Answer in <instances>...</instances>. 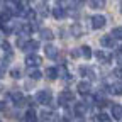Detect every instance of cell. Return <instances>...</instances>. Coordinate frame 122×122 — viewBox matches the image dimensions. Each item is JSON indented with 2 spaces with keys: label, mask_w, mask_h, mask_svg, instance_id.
Masks as SVG:
<instances>
[{
  "label": "cell",
  "mask_w": 122,
  "mask_h": 122,
  "mask_svg": "<svg viewBox=\"0 0 122 122\" xmlns=\"http://www.w3.org/2000/svg\"><path fill=\"white\" fill-rule=\"evenodd\" d=\"M75 100V95H73V92H70V90H63L59 93V97H58V103L59 105H68V103H71Z\"/></svg>",
  "instance_id": "1"
},
{
  "label": "cell",
  "mask_w": 122,
  "mask_h": 122,
  "mask_svg": "<svg viewBox=\"0 0 122 122\" xmlns=\"http://www.w3.org/2000/svg\"><path fill=\"white\" fill-rule=\"evenodd\" d=\"M51 98H53V93H51V90H48V88L37 92V95H36V100L39 103H49Z\"/></svg>",
  "instance_id": "2"
},
{
  "label": "cell",
  "mask_w": 122,
  "mask_h": 122,
  "mask_svg": "<svg viewBox=\"0 0 122 122\" xmlns=\"http://www.w3.org/2000/svg\"><path fill=\"white\" fill-rule=\"evenodd\" d=\"M105 24H107L105 15L97 14V15H93V17H92V27H93V29H102V27H105Z\"/></svg>",
  "instance_id": "3"
},
{
  "label": "cell",
  "mask_w": 122,
  "mask_h": 122,
  "mask_svg": "<svg viewBox=\"0 0 122 122\" xmlns=\"http://www.w3.org/2000/svg\"><path fill=\"white\" fill-rule=\"evenodd\" d=\"M42 63V58L37 54H27L25 56V65L27 66H39Z\"/></svg>",
  "instance_id": "4"
},
{
  "label": "cell",
  "mask_w": 122,
  "mask_h": 122,
  "mask_svg": "<svg viewBox=\"0 0 122 122\" xmlns=\"http://www.w3.org/2000/svg\"><path fill=\"white\" fill-rule=\"evenodd\" d=\"M73 110H75V114L78 115V117H83V115L86 114V110H88V105L83 103V102H78V103H75Z\"/></svg>",
  "instance_id": "5"
},
{
  "label": "cell",
  "mask_w": 122,
  "mask_h": 122,
  "mask_svg": "<svg viewBox=\"0 0 122 122\" xmlns=\"http://www.w3.org/2000/svg\"><path fill=\"white\" fill-rule=\"evenodd\" d=\"M10 98L15 102V105H22L24 103V95H22V92H19V90H14V92H10Z\"/></svg>",
  "instance_id": "6"
},
{
  "label": "cell",
  "mask_w": 122,
  "mask_h": 122,
  "mask_svg": "<svg viewBox=\"0 0 122 122\" xmlns=\"http://www.w3.org/2000/svg\"><path fill=\"white\" fill-rule=\"evenodd\" d=\"M100 46H103L105 49H110V48L115 46V41L110 36H103V37H100Z\"/></svg>",
  "instance_id": "7"
},
{
  "label": "cell",
  "mask_w": 122,
  "mask_h": 122,
  "mask_svg": "<svg viewBox=\"0 0 122 122\" xmlns=\"http://www.w3.org/2000/svg\"><path fill=\"white\" fill-rule=\"evenodd\" d=\"M44 53H46V58H49V59H56V58H58V48H54L53 44L46 46Z\"/></svg>",
  "instance_id": "8"
},
{
  "label": "cell",
  "mask_w": 122,
  "mask_h": 122,
  "mask_svg": "<svg viewBox=\"0 0 122 122\" xmlns=\"http://www.w3.org/2000/svg\"><path fill=\"white\" fill-rule=\"evenodd\" d=\"M24 51H29V53H36V49H39V42L37 41H27L25 44H24V48H22Z\"/></svg>",
  "instance_id": "9"
},
{
  "label": "cell",
  "mask_w": 122,
  "mask_h": 122,
  "mask_svg": "<svg viewBox=\"0 0 122 122\" xmlns=\"http://www.w3.org/2000/svg\"><path fill=\"white\" fill-rule=\"evenodd\" d=\"M90 88H92V86H90V83H88L86 80H85V81H80L78 85H76V90H78L81 95H88V93H90Z\"/></svg>",
  "instance_id": "10"
},
{
  "label": "cell",
  "mask_w": 122,
  "mask_h": 122,
  "mask_svg": "<svg viewBox=\"0 0 122 122\" xmlns=\"http://www.w3.org/2000/svg\"><path fill=\"white\" fill-rule=\"evenodd\" d=\"M95 56H97V59L100 61V63H110V54H109V53H105L103 49L97 51Z\"/></svg>",
  "instance_id": "11"
},
{
  "label": "cell",
  "mask_w": 122,
  "mask_h": 122,
  "mask_svg": "<svg viewBox=\"0 0 122 122\" xmlns=\"http://www.w3.org/2000/svg\"><path fill=\"white\" fill-rule=\"evenodd\" d=\"M112 117H114V120H122V107L120 105H117V103L112 105Z\"/></svg>",
  "instance_id": "12"
},
{
  "label": "cell",
  "mask_w": 122,
  "mask_h": 122,
  "mask_svg": "<svg viewBox=\"0 0 122 122\" xmlns=\"http://www.w3.org/2000/svg\"><path fill=\"white\" fill-rule=\"evenodd\" d=\"M30 32H32V25H30V24H22V25H20V30H19V36H20V37H25V36H29Z\"/></svg>",
  "instance_id": "13"
},
{
  "label": "cell",
  "mask_w": 122,
  "mask_h": 122,
  "mask_svg": "<svg viewBox=\"0 0 122 122\" xmlns=\"http://www.w3.org/2000/svg\"><path fill=\"white\" fill-rule=\"evenodd\" d=\"M53 15H54V19H63L65 17V15H66V10L63 9V7H61V5H58L56 9H53Z\"/></svg>",
  "instance_id": "14"
},
{
  "label": "cell",
  "mask_w": 122,
  "mask_h": 122,
  "mask_svg": "<svg viewBox=\"0 0 122 122\" xmlns=\"http://www.w3.org/2000/svg\"><path fill=\"white\" fill-rule=\"evenodd\" d=\"M110 92H112V93L114 95H122V83L120 81H114L112 85H110Z\"/></svg>",
  "instance_id": "15"
},
{
  "label": "cell",
  "mask_w": 122,
  "mask_h": 122,
  "mask_svg": "<svg viewBox=\"0 0 122 122\" xmlns=\"http://www.w3.org/2000/svg\"><path fill=\"white\" fill-rule=\"evenodd\" d=\"M24 120H25V122H37V115H36V112H34L32 109H29V110L25 112V115H24Z\"/></svg>",
  "instance_id": "16"
},
{
  "label": "cell",
  "mask_w": 122,
  "mask_h": 122,
  "mask_svg": "<svg viewBox=\"0 0 122 122\" xmlns=\"http://www.w3.org/2000/svg\"><path fill=\"white\" fill-rule=\"evenodd\" d=\"M10 19H12V14L9 10H4L2 14H0V24H9Z\"/></svg>",
  "instance_id": "17"
},
{
  "label": "cell",
  "mask_w": 122,
  "mask_h": 122,
  "mask_svg": "<svg viewBox=\"0 0 122 122\" xmlns=\"http://www.w3.org/2000/svg\"><path fill=\"white\" fill-rule=\"evenodd\" d=\"M80 49H81V51H80V54H81L83 58H86V59H90V58H92V48H90V46H81Z\"/></svg>",
  "instance_id": "18"
},
{
  "label": "cell",
  "mask_w": 122,
  "mask_h": 122,
  "mask_svg": "<svg viewBox=\"0 0 122 122\" xmlns=\"http://www.w3.org/2000/svg\"><path fill=\"white\" fill-rule=\"evenodd\" d=\"M41 37L51 41V39L54 37V36H53V30H51V29H41Z\"/></svg>",
  "instance_id": "19"
},
{
  "label": "cell",
  "mask_w": 122,
  "mask_h": 122,
  "mask_svg": "<svg viewBox=\"0 0 122 122\" xmlns=\"http://www.w3.org/2000/svg\"><path fill=\"white\" fill-rule=\"evenodd\" d=\"M46 76H48L49 80H54V78H58V71H56V68H46V73H44Z\"/></svg>",
  "instance_id": "20"
},
{
  "label": "cell",
  "mask_w": 122,
  "mask_h": 122,
  "mask_svg": "<svg viewBox=\"0 0 122 122\" xmlns=\"http://www.w3.org/2000/svg\"><path fill=\"white\" fill-rule=\"evenodd\" d=\"M88 5L92 9H102V7H105V2L103 0H92V2H88Z\"/></svg>",
  "instance_id": "21"
},
{
  "label": "cell",
  "mask_w": 122,
  "mask_h": 122,
  "mask_svg": "<svg viewBox=\"0 0 122 122\" xmlns=\"http://www.w3.org/2000/svg\"><path fill=\"white\" fill-rule=\"evenodd\" d=\"M114 41L115 39H122V27H115V29H112V36H110Z\"/></svg>",
  "instance_id": "22"
},
{
  "label": "cell",
  "mask_w": 122,
  "mask_h": 122,
  "mask_svg": "<svg viewBox=\"0 0 122 122\" xmlns=\"http://www.w3.org/2000/svg\"><path fill=\"white\" fill-rule=\"evenodd\" d=\"M29 76H30V80H39L41 76H42V73L34 68V70H29Z\"/></svg>",
  "instance_id": "23"
},
{
  "label": "cell",
  "mask_w": 122,
  "mask_h": 122,
  "mask_svg": "<svg viewBox=\"0 0 122 122\" xmlns=\"http://www.w3.org/2000/svg\"><path fill=\"white\" fill-rule=\"evenodd\" d=\"M80 73H81L83 76H88V78H93V76H95V75H93V71H92L90 68H85V66H81V68H80Z\"/></svg>",
  "instance_id": "24"
},
{
  "label": "cell",
  "mask_w": 122,
  "mask_h": 122,
  "mask_svg": "<svg viewBox=\"0 0 122 122\" xmlns=\"http://www.w3.org/2000/svg\"><path fill=\"white\" fill-rule=\"evenodd\" d=\"M56 71H58V76L61 75V78H70V75H68V71H66L65 66H59V70H56Z\"/></svg>",
  "instance_id": "25"
},
{
  "label": "cell",
  "mask_w": 122,
  "mask_h": 122,
  "mask_svg": "<svg viewBox=\"0 0 122 122\" xmlns=\"http://www.w3.org/2000/svg\"><path fill=\"white\" fill-rule=\"evenodd\" d=\"M97 120H98V122H112V119H110L109 115H107V114H103V112L97 117Z\"/></svg>",
  "instance_id": "26"
},
{
  "label": "cell",
  "mask_w": 122,
  "mask_h": 122,
  "mask_svg": "<svg viewBox=\"0 0 122 122\" xmlns=\"http://www.w3.org/2000/svg\"><path fill=\"white\" fill-rule=\"evenodd\" d=\"M10 76H12V78H20V70H19V68L10 70Z\"/></svg>",
  "instance_id": "27"
},
{
  "label": "cell",
  "mask_w": 122,
  "mask_h": 122,
  "mask_svg": "<svg viewBox=\"0 0 122 122\" xmlns=\"http://www.w3.org/2000/svg\"><path fill=\"white\" fill-rule=\"evenodd\" d=\"M2 48H4V51L9 53V56H10V44H9V41H4V42H2Z\"/></svg>",
  "instance_id": "28"
},
{
  "label": "cell",
  "mask_w": 122,
  "mask_h": 122,
  "mask_svg": "<svg viewBox=\"0 0 122 122\" xmlns=\"http://www.w3.org/2000/svg\"><path fill=\"white\" fill-rule=\"evenodd\" d=\"M114 75H115V76H119V78H122V68H117V70H114Z\"/></svg>",
  "instance_id": "29"
},
{
  "label": "cell",
  "mask_w": 122,
  "mask_h": 122,
  "mask_svg": "<svg viewBox=\"0 0 122 122\" xmlns=\"http://www.w3.org/2000/svg\"><path fill=\"white\" fill-rule=\"evenodd\" d=\"M5 109H7V103H5V102H2V100H0V112H4Z\"/></svg>",
  "instance_id": "30"
},
{
  "label": "cell",
  "mask_w": 122,
  "mask_h": 122,
  "mask_svg": "<svg viewBox=\"0 0 122 122\" xmlns=\"http://www.w3.org/2000/svg\"><path fill=\"white\" fill-rule=\"evenodd\" d=\"M71 56H73V58H78V56H80V51H71Z\"/></svg>",
  "instance_id": "31"
},
{
  "label": "cell",
  "mask_w": 122,
  "mask_h": 122,
  "mask_svg": "<svg viewBox=\"0 0 122 122\" xmlns=\"http://www.w3.org/2000/svg\"><path fill=\"white\" fill-rule=\"evenodd\" d=\"M117 59H119V65L122 66V54H119V58H117Z\"/></svg>",
  "instance_id": "32"
},
{
  "label": "cell",
  "mask_w": 122,
  "mask_h": 122,
  "mask_svg": "<svg viewBox=\"0 0 122 122\" xmlns=\"http://www.w3.org/2000/svg\"><path fill=\"white\" fill-rule=\"evenodd\" d=\"M120 12H122V2H120Z\"/></svg>",
  "instance_id": "33"
}]
</instances>
